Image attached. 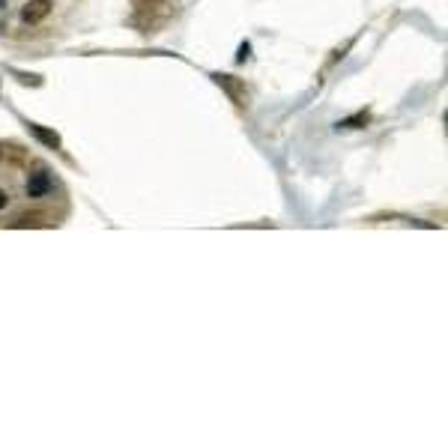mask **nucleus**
Wrapping results in <instances>:
<instances>
[{"label":"nucleus","mask_w":448,"mask_h":448,"mask_svg":"<svg viewBox=\"0 0 448 448\" xmlns=\"http://www.w3.org/2000/svg\"><path fill=\"white\" fill-rule=\"evenodd\" d=\"M212 78H216V84L230 96V102L237 105V108H245V105H248V90H245V84L239 81L237 75H221V72H216Z\"/></svg>","instance_id":"obj_1"},{"label":"nucleus","mask_w":448,"mask_h":448,"mask_svg":"<svg viewBox=\"0 0 448 448\" xmlns=\"http://www.w3.org/2000/svg\"><path fill=\"white\" fill-rule=\"evenodd\" d=\"M51 0H27L24 9H21V21L24 24H42L45 18L51 15Z\"/></svg>","instance_id":"obj_2"},{"label":"nucleus","mask_w":448,"mask_h":448,"mask_svg":"<svg viewBox=\"0 0 448 448\" xmlns=\"http://www.w3.org/2000/svg\"><path fill=\"white\" fill-rule=\"evenodd\" d=\"M51 186H54V183H51L48 171H42V167H39L36 174L27 176V197H45V195L51 192Z\"/></svg>","instance_id":"obj_3"},{"label":"nucleus","mask_w":448,"mask_h":448,"mask_svg":"<svg viewBox=\"0 0 448 448\" xmlns=\"http://www.w3.org/2000/svg\"><path fill=\"white\" fill-rule=\"evenodd\" d=\"M9 224H13V227H48L51 218L45 216V212H21V216H15Z\"/></svg>","instance_id":"obj_4"},{"label":"nucleus","mask_w":448,"mask_h":448,"mask_svg":"<svg viewBox=\"0 0 448 448\" xmlns=\"http://www.w3.org/2000/svg\"><path fill=\"white\" fill-rule=\"evenodd\" d=\"M30 132L36 134V138H39L48 150H60V134H57V132L45 129V126H39V122H30Z\"/></svg>","instance_id":"obj_5"},{"label":"nucleus","mask_w":448,"mask_h":448,"mask_svg":"<svg viewBox=\"0 0 448 448\" xmlns=\"http://www.w3.org/2000/svg\"><path fill=\"white\" fill-rule=\"evenodd\" d=\"M362 122H368V114H365V111H362V114H356V117H350V120L338 122V126H344V129H358Z\"/></svg>","instance_id":"obj_6"},{"label":"nucleus","mask_w":448,"mask_h":448,"mask_svg":"<svg viewBox=\"0 0 448 448\" xmlns=\"http://www.w3.org/2000/svg\"><path fill=\"white\" fill-rule=\"evenodd\" d=\"M6 204H9V195L0 188V209H6Z\"/></svg>","instance_id":"obj_7"},{"label":"nucleus","mask_w":448,"mask_h":448,"mask_svg":"<svg viewBox=\"0 0 448 448\" xmlns=\"http://www.w3.org/2000/svg\"><path fill=\"white\" fill-rule=\"evenodd\" d=\"M6 4H9V0H0V15L6 13Z\"/></svg>","instance_id":"obj_8"},{"label":"nucleus","mask_w":448,"mask_h":448,"mask_svg":"<svg viewBox=\"0 0 448 448\" xmlns=\"http://www.w3.org/2000/svg\"><path fill=\"white\" fill-rule=\"evenodd\" d=\"M0 159H4V150H0Z\"/></svg>","instance_id":"obj_9"}]
</instances>
